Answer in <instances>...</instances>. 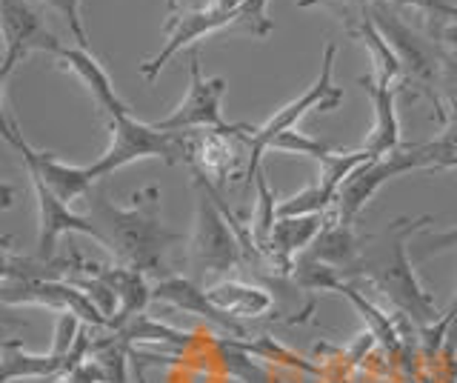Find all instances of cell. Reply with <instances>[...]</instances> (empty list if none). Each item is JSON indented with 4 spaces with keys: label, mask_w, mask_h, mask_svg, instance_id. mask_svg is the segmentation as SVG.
Here are the masks:
<instances>
[{
    "label": "cell",
    "mask_w": 457,
    "mask_h": 383,
    "mask_svg": "<svg viewBox=\"0 0 457 383\" xmlns=\"http://www.w3.org/2000/svg\"><path fill=\"white\" fill-rule=\"evenodd\" d=\"M92 221L106 235V249L118 263L132 266L149 278H166V252L180 235L171 232L161 215V189L143 187L126 206L97 197L92 204Z\"/></svg>",
    "instance_id": "cell-1"
},
{
    "label": "cell",
    "mask_w": 457,
    "mask_h": 383,
    "mask_svg": "<svg viewBox=\"0 0 457 383\" xmlns=\"http://www.w3.org/2000/svg\"><path fill=\"white\" fill-rule=\"evenodd\" d=\"M426 223H432V215L423 218H397L389 223L378 240V246L366 252L361 266L354 269L352 283H363L369 280L386 301H389L400 315H406L418 329L435 323L440 318L435 297L423 289V283L414 275L411 266V249H409V237L414 232L426 229Z\"/></svg>",
    "instance_id": "cell-2"
},
{
    "label": "cell",
    "mask_w": 457,
    "mask_h": 383,
    "mask_svg": "<svg viewBox=\"0 0 457 383\" xmlns=\"http://www.w3.org/2000/svg\"><path fill=\"white\" fill-rule=\"evenodd\" d=\"M195 187V226L189 235V266L197 283H220L246 258L235 226L226 221L218 189L204 175L192 172Z\"/></svg>",
    "instance_id": "cell-3"
},
{
    "label": "cell",
    "mask_w": 457,
    "mask_h": 383,
    "mask_svg": "<svg viewBox=\"0 0 457 383\" xmlns=\"http://www.w3.org/2000/svg\"><path fill=\"white\" fill-rule=\"evenodd\" d=\"M437 169V149L435 140H423V144H400L395 152L371 158L361 169H354L352 178L340 187V195L332 206V218L340 223H352L357 215L371 204L386 183L406 175V172H428Z\"/></svg>",
    "instance_id": "cell-4"
},
{
    "label": "cell",
    "mask_w": 457,
    "mask_h": 383,
    "mask_svg": "<svg viewBox=\"0 0 457 383\" xmlns=\"http://www.w3.org/2000/svg\"><path fill=\"white\" fill-rule=\"evenodd\" d=\"M335 61H337V44L328 40L326 49H323V61H320V75L312 87L289 101L286 106H280L275 115H271L263 126H257L254 135L246 140L249 146V166H246V183L252 187V180L261 172V158L263 152L271 146V140L280 137L283 132H292L297 129V123L303 121L309 112L320 109V112H332L343 104V89L335 83Z\"/></svg>",
    "instance_id": "cell-5"
},
{
    "label": "cell",
    "mask_w": 457,
    "mask_h": 383,
    "mask_svg": "<svg viewBox=\"0 0 457 383\" xmlns=\"http://www.w3.org/2000/svg\"><path fill=\"white\" fill-rule=\"evenodd\" d=\"M109 129H112L109 149L95 163L86 166L92 180H100L129 163L146 158H161L169 166L183 161V132H161L154 129V123L137 121L132 112L109 121Z\"/></svg>",
    "instance_id": "cell-6"
},
{
    "label": "cell",
    "mask_w": 457,
    "mask_h": 383,
    "mask_svg": "<svg viewBox=\"0 0 457 383\" xmlns=\"http://www.w3.org/2000/svg\"><path fill=\"white\" fill-rule=\"evenodd\" d=\"M369 12H371V21L378 23V29L386 35V40H389L392 49L397 52L400 63H403V78H406V83H411L414 89L423 92L428 101H432L437 121L446 126L449 121H446V112H443L440 95H437L443 44H440V40L435 44V40L420 37L409 23L400 21V15L389 12V6H386V4L369 6Z\"/></svg>",
    "instance_id": "cell-7"
},
{
    "label": "cell",
    "mask_w": 457,
    "mask_h": 383,
    "mask_svg": "<svg viewBox=\"0 0 457 383\" xmlns=\"http://www.w3.org/2000/svg\"><path fill=\"white\" fill-rule=\"evenodd\" d=\"M226 95L223 78H206L200 69V52H189V92L183 101L169 112L166 118L154 121V129L161 132H192V129H220L228 135H237L240 140H249L254 135V126L246 123H226L220 101Z\"/></svg>",
    "instance_id": "cell-8"
},
{
    "label": "cell",
    "mask_w": 457,
    "mask_h": 383,
    "mask_svg": "<svg viewBox=\"0 0 457 383\" xmlns=\"http://www.w3.org/2000/svg\"><path fill=\"white\" fill-rule=\"evenodd\" d=\"M0 301H4V306H49L54 312H71V315H78L86 326H95V329H109L112 326L92 297L69 280L4 278Z\"/></svg>",
    "instance_id": "cell-9"
},
{
    "label": "cell",
    "mask_w": 457,
    "mask_h": 383,
    "mask_svg": "<svg viewBox=\"0 0 457 383\" xmlns=\"http://www.w3.org/2000/svg\"><path fill=\"white\" fill-rule=\"evenodd\" d=\"M0 26H4V66H0V80L4 83L14 72V66L23 63L29 54H57L63 49L57 35L29 0H0Z\"/></svg>",
    "instance_id": "cell-10"
},
{
    "label": "cell",
    "mask_w": 457,
    "mask_h": 383,
    "mask_svg": "<svg viewBox=\"0 0 457 383\" xmlns=\"http://www.w3.org/2000/svg\"><path fill=\"white\" fill-rule=\"evenodd\" d=\"M4 137L14 146V152L21 154L26 172L29 175H37L57 197H61L63 204H71V201H78V197L89 195L92 183H95L92 175H89V169H86V166H71V163H66L61 158H54L52 152L35 149L21 135L18 123H14L9 109H4Z\"/></svg>",
    "instance_id": "cell-11"
},
{
    "label": "cell",
    "mask_w": 457,
    "mask_h": 383,
    "mask_svg": "<svg viewBox=\"0 0 457 383\" xmlns=\"http://www.w3.org/2000/svg\"><path fill=\"white\" fill-rule=\"evenodd\" d=\"M232 15H226V12L214 9V6H200V9H189L183 12V15H175L169 23H166V44L163 49L149 58L146 63H140V75L146 78L149 83L163 72L166 63L180 54L183 49L195 46L197 40H204L214 32H223V29H232Z\"/></svg>",
    "instance_id": "cell-12"
},
{
    "label": "cell",
    "mask_w": 457,
    "mask_h": 383,
    "mask_svg": "<svg viewBox=\"0 0 457 383\" xmlns=\"http://www.w3.org/2000/svg\"><path fill=\"white\" fill-rule=\"evenodd\" d=\"M152 297L154 301H161L166 306H175L180 312H186V315H195V318H204L206 323L218 326V329L228 337H252L246 323H240L237 318L226 315V312L220 306L212 304L209 292L200 287L197 280L192 278H180V275H166V278H157L152 283Z\"/></svg>",
    "instance_id": "cell-13"
},
{
    "label": "cell",
    "mask_w": 457,
    "mask_h": 383,
    "mask_svg": "<svg viewBox=\"0 0 457 383\" xmlns=\"http://www.w3.org/2000/svg\"><path fill=\"white\" fill-rule=\"evenodd\" d=\"M232 137L220 129H192L183 132V163L192 166V172L209 178L212 183H220L228 175H235L237 152Z\"/></svg>",
    "instance_id": "cell-14"
},
{
    "label": "cell",
    "mask_w": 457,
    "mask_h": 383,
    "mask_svg": "<svg viewBox=\"0 0 457 383\" xmlns=\"http://www.w3.org/2000/svg\"><path fill=\"white\" fill-rule=\"evenodd\" d=\"M57 58V66L66 69V72L75 75L86 92L92 95V101L97 106V112H104V115L109 121L114 118H120V115H129V109L123 101H120V95L114 92V83L112 78L106 75V69L100 66V61L95 58V54L89 49H80V46H63L61 52L54 54Z\"/></svg>",
    "instance_id": "cell-15"
},
{
    "label": "cell",
    "mask_w": 457,
    "mask_h": 383,
    "mask_svg": "<svg viewBox=\"0 0 457 383\" xmlns=\"http://www.w3.org/2000/svg\"><path fill=\"white\" fill-rule=\"evenodd\" d=\"M363 89L371 101V109H375V121H371V132L366 135L363 146L371 158H380V154L395 152L403 140H400V121H397V109H395V87L392 83H383L375 72H369L366 78H361Z\"/></svg>",
    "instance_id": "cell-16"
},
{
    "label": "cell",
    "mask_w": 457,
    "mask_h": 383,
    "mask_svg": "<svg viewBox=\"0 0 457 383\" xmlns=\"http://www.w3.org/2000/svg\"><path fill=\"white\" fill-rule=\"evenodd\" d=\"M83 272L104 278L109 287L114 289V295H118L120 306H118V315H114L109 329H114V326H120L126 321H132L135 315H143V309H146V304L152 301V283L146 280L149 275L137 272V269H132V266H123V263L104 266V263L86 261Z\"/></svg>",
    "instance_id": "cell-17"
},
{
    "label": "cell",
    "mask_w": 457,
    "mask_h": 383,
    "mask_svg": "<svg viewBox=\"0 0 457 383\" xmlns=\"http://www.w3.org/2000/svg\"><path fill=\"white\" fill-rule=\"evenodd\" d=\"M306 254L320 263L335 266L343 278H352L354 269L361 266L363 246H361V237L354 235V226L335 221L332 209H328V221L323 226V232L314 237V244L306 249Z\"/></svg>",
    "instance_id": "cell-18"
},
{
    "label": "cell",
    "mask_w": 457,
    "mask_h": 383,
    "mask_svg": "<svg viewBox=\"0 0 457 383\" xmlns=\"http://www.w3.org/2000/svg\"><path fill=\"white\" fill-rule=\"evenodd\" d=\"M212 304L220 306L226 315L237 318L240 323L246 321H261L266 315L275 312V297H271L269 289L257 287V283H246V280H220L212 283L206 289Z\"/></svg>",
    "instance_id": "cell-19"
},
{
    "label": "cell",
    "mask_w": 457,
    "mask_h": 383,
    "mask_svg": "<svg viewBox=\"0 0 457 383\" xmlns=\"http://www.w3.org/2000/svg\"><path fill=\"white\" fill-rule=\"evenodd\" d=\"M71 372L69 358H57V354H32L26 352L18 340H6L4 344V383L14 380H37V378H54L63 380Z\"/></svg>",
    "instance_id": "cell-20"
},
{
    "label": "cell",
    "mask_w": 457,
    "mask_h": 383,
    "mask_svg": "<svg viewBox=\"0 0 457 383\" xmlns=\"http://www.w3.org/2000/svg\"><path fill=\"white\" fill-rule=\"evenodd\" d=\"M126 346H152V349H171L183 352V346H189L195 340V332H180L175 326H166L161 321L149 318L146 312L135 315L132 321H126L112 329Z\"/></svg>",
    "instance_id": "cell-21"
},
{
    "label": "cell",
    "mask_w": 457,
    "mask_h": 383,
    "mask_svg": "<svg viewBox=\"0 0 457 383\" xmlns=\"http://www.w3.org/2000/svg\"><path fill=\"white\" fill-rule=\"evenodd\" d=\"M349 35L357 37L369 49V54H371V72H375L383 83H392V87H395V83L403 78V63H400L397 52L392 49L389 40H386V35L378 29V23L371 21L369 6L363 9L361 21L349 26Z\"/></svg>",
    "instance_id": "cell-22"
},
{
    "label": "cell",
    "mask_w": 457,
    "mask_h": 383,
    "mask_svg": "<svg viewBox=\"0 0 457 383\" xmlns=\"http://www.w3.org/2000/svg\"><path fill=\"white\" fill-rule=\"evenodd\" d=\"M212 346L220 352V363L235 380H240V383H271V375H269V369L261 363V358H254V354H249L246 349H240L228 335L214 337Z\"/></svg>",
    "instance_id": "cell-23"
},
{
    "label": "cell",
    "mask_w": 457,
    "mask_h": 383,
    "mask_svg": "<svg viewBox=\"0 0 457 383\" xmlns=\"http://www.w3.org/2000/svg\"><path fill=\"white\" fill-rule=\"evenodd\" d=\"M254 189H257V204H254V212H252V237H254V246L257 252H261V258H263V252L269 246V240H271V232H275V223H278V197L275 192H271L269 187V180H266V169L261 166V172H257L254 178Z\"/></svg>",
    "instance_id": "cell-24"
},
{
    "label": "cell",
    "mask_w": 457,
    "mask_h": 383,
    "mask_svg": "<svg viewBox=\"0 0 457 383\" xmlns=\"http://www.w3.org/2000/svg\"><path fill=\"white\" fill-rule=\"evenodd\" d=\"M92 358L104 366L106 383H129V378H126L129 346L112 329H104L100 337H92Z\"/></svg>",
    "instance_id": "cell-25"
},
{
    "label": "cell",
    "mask_w": 457,
    "mask_h": 383,
    "mask_svg": "<svg viewBox=\"0 0 457 383\" xmlns=\"http://www.w3.org/2000/svg\"><path fill=\"white\" fill-rule=\"evenodd\" d=\"M275 29V21L269 18V0H243L240 12L228 32H243L252 37H266Z\"/></svg>",
    "instance_id": "cell-26"
},
{
    "label": "cell",
    "mask_w": 457,
    "mask_h": 383,
    "mask_svg": "<svg viewBox=\"0 0 457 383\" xmlns=\"http://www.w3.org/2000/svg\"><path fill=\"white\" fill-rule=\"evenodd\" d=\"M437 95L443 112H446V121H457V54L443 46L440 52V83H437Z\"/></svg>",
    "instance_id": "cell-27"
},
{
    "label": "cell",
    "mask_w": 457,
    "mask_h": 383,
    "mask_svg": "<svg viewBox=\"0 0 457 383\" xmlns=\"http://www.w3.org/2000/svg\"><path fill=\"white\" fill-rule=\"evenodd\" d=\"M269 149L295 152V154H309V158H314V161H326L328 154H337V152H340V149H335V146L323 144V140H314V137H309L306 132H297V129L283 132L280 137H275V140H271V146H269Z\"/></svg>",
    "instance_id": "cell-28"
},
{
    "label": "cell",
    "mask_w": 457,
    "mask_h": 383,
    "mask_svg": "<svg viewBox=\"0 0 457 383\" xmlns=\"http://www.w3.org/2000/svg\"><path fill=\"white\" fill-rule=\"evenodd\" d=\"M411 261H428L440 252L457 249V226L454 229H443V232H426L418 244H411Z\"/></svg>",
    "instance_id": "cell-29"
},
{
    "label": "cell",
    "mask_w": 457,
    "mask_h": 383,
    "mask_svg": "<svg viewBox=\"0 0 457 383\" xmlns=\"http://www.w3.org/2000/svg\"><path fill=\"white\" fill-rule=\"evenodd\" d=\"M43 4H49L66 21L69 35L78 40L80 49H89V35H86V26L80 21V0H43Z\"/></svg>",
    "instance_id": "cell-30"
},
{
    "label": "cell",
    "mask_w": 457,
    "mask_h": 383,
    "mask_svg": "<svg viewBox=\"0 0 457 383\" xmlns=\"http://www.w3.org/2000/svg\"><path fill=\"white\" fill-rule=\"evenodd\" d=\"M418 6L426 9L428 15L443 18L446 26H454L457 29V4H443V0H418Z\"/></svg>",
    "instance_id": "cell-31"
},
{
    "label": "cell",
    "mask_w": 457,
    "mask_h": 383,
    "mask_svg": "<svg viewBox=\"0 0 457 383\" xmlns=\"http://www.w3.org/2000/svg\"><path fill=\"white\" fill-rule=\"evenodd\" d=\"M314 4H332V6H375V4H403L418 6V0H297V6H314Z\"/></svg>",
    "instance_id": "cell-32"
},
{
    "label": "cell",
    "mask_w": 457,
    "mask_h": 383,
    "mask_svg": "<svg viewBox=\"0 0 457 383\" xmlns=\"http://www.w3.org/2000/svg\"><path fill=\"white\" fill-rule=\"evenodd\" d=\"M435 40H443V44H446V46L457 54V29H454V26H440Z\"/></svg>",
    "instance_id": "cell-33"
},
{
    "label": "cell",
    "mask_w": 457,
    "mask_h": 383,
    "mask_svg": "<svg viewBox=\"0 0 457 383\" xmlns=\"http://www.w3.org/2000/svg\"><path fill=\"white\" fill-rule=\"evenodd\" d=\"M178 4H180V0H166V9H169V12H175Z\"/></svg>",
    "instance_id": "cell-34"
},
{
    "label": "cell",
    "mask_w": 457,
    "mask_h": 383,
    "mask_svg": "<svg viewBox=\"0 0 457 383\" xmlns=\"http://www.w3.org/2000/svg\"><path fill=\"white\" fill-rule=\"evenodd\" d=\"M57 383H66V380H57Z\"/></svg>",
    "instance_id": "cell-35"
}]
</instances>
